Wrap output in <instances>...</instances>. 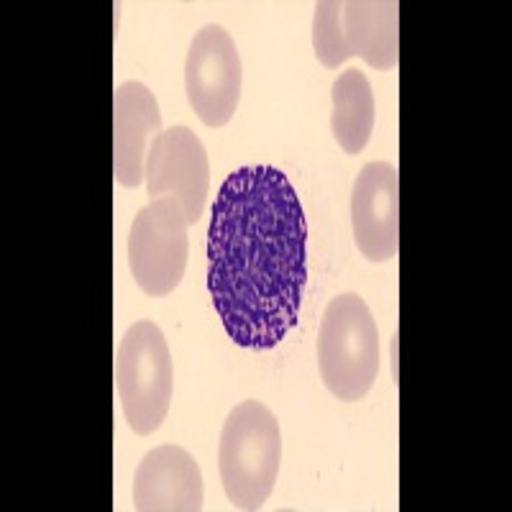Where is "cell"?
I'll list each match as a JSON object with an SVG mask.
<instances>
[{
	"label": "cell",
	"mask_w": 512,
	"mask_h": 512,
	"mask_svg": "<svg viewBox=\"0 0 512 512\" xmlns=\"http://www.w3.org/2000/svg\"><path fill=\"white\" fill-rule=\"evenodd\" d=\"M305 285L308 226L292 182L267 164L231 172L208 228V290L233 344H282L300 320Z\"/></svg>",
	"instance_id": "1"
},
{
	"label": "cell",
	"mask_w": 512,
	"mask_h": 512,
	"mask_svg": "<svg viewBox=\"0 0 512 512\" xmlns=\"http://www.w3.org/2000/svg\"><path fill=\"white\" fill-rule=\"evenodd\" d=\"M282 461L280 420L259 400L228 413L218 443L223 492L236 510H259L272 495Z\"/></svg>",
	"instance_id": "2"
},
{
	"label": "cell",
	"mask_w": 512,
	"mask_h": 512,
	"mask_svg": "<svg viewBox=\"0 0 512 512\" xmlns=\"http://www.w3.org/2000/svg\"><path fill=\"white\" fill-rule=\"evenodd\" d=\"M313 49L326 70L359 57L374 70L400 62V3L397 0H320L313 13Z\"/></svg>",
	"instance_id": "3"
},
{
	"label": "cell",
	"mask_w": 512,
	"mask_h": 512,
	"mask_svg": "<svg viewBox=\"0 0 512 512\" xmlns=\"http://www.w3.org/2000/svg\"><path fill=\"white\" fill-rule=\"evenodd\" d=\"M379 367L382 349L372 310L356 292H341L328 303L320 320V379L336 400L359 402L377 382Z\"/></svg>",
	"instance_id": "4"
},
{
	"label": "cell",
	"mask_w": 512,
	"mask_h": 512,
	"mask_svg": "<svg viewBox=\"0 0 512 512\" xmlns=\"http://www.w3.org/2000/svg\"><path fill=\"white\" fill-rule=\"evenodd\" d=\"M116 384L123 418L136 436H152L167 420L175 390L172 354L162 328L139 320L128 328L118 346Z\"/></svg>",
	"instance_id": "5"
},
{
	"label": "cell",
	"mask_w": 512,
	"mask_h": 512,
	"mask_svg": "<svg viewBox=\"0 0 512 512\" xmlns=\"http://www.w3.org/2000/svg\"><path fill=\"white\" fill-rule=\"evenodd\" d=\"M187 216L175 198H157L139 210L128 233V267L149 297H167L187 269Z\"/></svg>",
	"instance_id": "6"
},
{
	"label": "cell",
	"mask_w": 512,
	"mask_h": 512,
	"mask_svg": "<svg viewBox=\"0 0 512 512\" xmlns=\"http://www.w3.org/2000/svg\"><path fill=\"white\" fill-rule=\"evenodd\" d=\"M241 57L223 26L208 24L192 36L185 59V93L190 108L208 128L226 126L241 100Z\"/></svg>",
	"instance_id": "7"
},
{
	"label": "cell",
	"mask_w": 512,
	"mask_h": 512,
	"mask_svg": "<svg viewBox=\"0 0 512 512\" xmlns=\"http://www.w3.org/2000/svg\"><path fill=\"white\" fill-rule=\"evenodd\" d=\"M146 192L149 198H175L195 226L210 192L208 152L198 134L187 126H172L157 136L146 154Z\"/></svg>",
	"instance_id": "8"
},
{
	"label": "cell",
	"mask_w": 512,
	"mask_h": 512,
	"mask_svg": "<svg viewBox=\"0 0 512 512\" xmlns=\"http://www.w3.org/2000/svg\"><path fill=\"white\" fill-rule=\"evenodd\" d=\"M351 228L359 254L372 264L392 262L400 249V185L390 162L361 167L351 190Z\"/></svg>",
	"instance_id": "9"
},
{
	"label": "cell",
	"mask_w": 512,
	"mask_h": 512,
	"mask_svg": "<svg viewBox=\"0 0 512 512\" xmlns=\"http://www.w3.org/2000/svg\"><path fill=\"white\" fill-rule=\"evenodd\" d=\"M205 500L203 472L180 446H157L134 474V507L139 512H198Z\"/></svg>",
	"instance_id": "10"
},
{
	"label": "cell",
	"mask_w": 512,
	"mask_h": 512,
	"mask_svg": "<svg viewBox=\"0 0 512 512\" xmlns=\"http://www.w3.org/2000/svg\"><path fill=\"white\" fill-rule=\"evenodd\" d=\"M162 134V113L144 82L128 80L113 95V172L121 187L144 182L146 154Z\"/></svg>",
	"instance_id": "11"
},
{
	"label": "cell",
	"mask_w": 512,
	"mask_h": 512,
	"mask_svg": "<svg viewBox=\"0 0 512 512\" xmlns=\"http://www.w3.org/2000/svg\"><path fill=\"white\" fill-rule=\"evenodd\" d=\"M331 134L346 154L364 152L374 131V93L367 75L346 70L336 77L331 90Z\"/></svg>",
	"instance_id": "12"
}]
</instances>
